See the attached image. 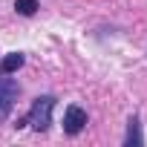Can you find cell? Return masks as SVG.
<instances>
[{"label":"cell","instance_id":"obj_1","mask_svg":"<svg viewBox=\"0 0 147 147\" xmlns=\"http://www.w3.org/2000/svg\"><path fill=\"white\" fill-rule=\"evenodd\" d=\"M52 110H55V98H52V95H40V98H35L32 107H29L26 124H29L35 133H46L49 124H52Z\"/></svg>","mask_w":147,"mask_h":147},{"label":"cell","instance_id":"obj_2","mask_svg":"<svg viewBox=\"0 0 147 147\" xmlns=\"http://www.w3.org/2000/svg\"><path fill=\"white\" fill-rule=\"evenodd\" d=\"M15 98H18V81L0 75V121L9 118V113L15 107Z\"/></svg>","mask_w":147,"mask_h":147},{"label":"cell","instance_id":"obj_3","mask_svg":"<svg viewBox=\"0 0 147 147\" xmlns=\"http://www.w3.org/2000/svg\"><path fill=\"white\" fill-rule=\"evenodd\" d=\"M84 127H87V113H84L78 104L66 107V113H63V133H66V136H78Z\"/></svg>","mask_w":147,"mask_h":147},{"label":"cell","instance_id":"obj_4","mask_svg":"<svg viewBox=\"0 0 147 147\" xmlns=\"http://www.w3.org/2000/svg\"><path fill=\"white\" fill-rule=\"evenodd\" d=\"M23 61H26V58H23L20 52H12V55H6L3 61H0V75H12L15 69H20V66H23Z\"/></svg>","mask_w":147,"mask_h":147},{"label":"cell","instance_id":"obj_5","mask_svg":"<svg viewBox=\"0 0 147 147\" xmlns=\"http://www.w3.org/2000/svg\"><path fill=\"white\" fill-rule=\"evenodd\" d=\"M124 144L127 147H138L141 144V130H138V118L136 115L127 121V138H124Z\"/></svg>","mask_w":147,"mask_h":147},{"label":"cell","instance_id":"obj_6","mask_svg":"<svg viewBox=\"0 0 147 147\" xmlns=\"http://www.w3.org/2000/svg\"><path fill=\"white\" fill-rule=\"evenodd\" d=\"M15 12L23 18H32L38 12V0H15Z\"/></svg>","mask_w":147,"mask_h":147}]
</instances>
